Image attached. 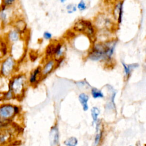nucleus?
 <instances>
[{"mask_svg":"<svg viewBox=\"0 0 146 146\" xmlns=\"http://www.w3.org/2000/svg\"><path fill=\"white\" fill-rule=\"evenodd\" d=\"M116 42V40H112L104 43H95L88 54L89 58L94 61L100 59L110 60L113 55Z\"/></svg>","mask_w":146,"mask_h":146,"instance_id":"nucleus-1","label":"nucleus"},{"mask_svg":"<svg viewBox=\"0 0 146 146\" xmlns=\"http://www.w3.org/2000/svg\"><path fill=\"white\" fill-rule=\"evenodd\" d=\"M26 78L23 74L13 76L9 80L8 89L11 90L14 94V98L19 99L24 95Z\"/></svg>","mask_w":146,"mask_h":146,"instance_id":"nucleus-2","label":"nucleus"},{"mask_svg":"<svg viewBox=\"0 0 146 146\" xmlns=\"http://www.w3.org/2000/svg\"><path fill=\"white\" fill-rule=\"evenodd\" d=\"M16 60L10 55H7L2 60L0 65V76L10 77L16 68Z\"/></svg>","mask_w":146,"mask_h":146,"instance_id":"nucleus-3","label":"nucleus"},{"mask_svg":"<svg viewBox=\"0 0 146 146\" xmlns=\"http://www.w3.org/2000/svg\"><path fill=\"white\" fill-rule=\"evenodd\" d=\"M15 116L14 105L10 103L0 105V120H11Z\"/></svg>","mask_w":146,"mask_h":146,"instance_id":"nucleus-4","label":"nucleus"},{"mask_svg":"<svg viewBox=\"0 0 146 146\" xmlns=\"http://www.w3.org/2000/svg\"><path fill=\"white\" fill-rule=\"evenodd\" d=\"M12 12L11 7H6L3 4L0 5V21L2 25H6L10 22Z\"/></svg>","mask_w":146,"mask_h":146,"instance_id":"nucleus-5","label":"nucleus"},{"mask_svg":"<svg viewBox=\"0 0 146 146\" xmlns=\"http://www.w3.org/2000/svg\"><path fill=\"white\" fill-rule=\"evenodd\" d=\"M21 38V34L14 28L10 30L6 34L5 40L8 45L18 42Z\"/></svg>","mask_w":146,"mask_h":146,"instance_id":"nucleus-6","label":"nucleus"},{"mask_svg":"<svg viewBox=\"0 0 146 146\" xmlns=\"http://www.w3.org/2000/svg\"><path fill=\"white\" fill-rule=\"evenodd\" d=\"M12 133L9 129L5 128L0 129V146H5L11 140Z\"/></svg>","mask_w":146,"mask_h":146,"instance_id":"nucleus-7","label":"nucleus"},{"mask_svg":"<svg viewBox=\"0 0 146 146\" xmlns=\"http://www.w3.org/2000/svg\"><path fill=\"white\" fill-rule=\"evenodd\" d=\"M123 2L121 1L118 2L115 6L113 10V15L115 18L117 20V22L120 23L122 19L123 15Z\"/></svg>","mask_w":146,"mask_h":146,"instance_id":"nucleus-8","label":"nucleus"},{"mask_svg":"<svg viewBox=\"0 0 146 146\" xmlns=\"http://www.w3.org/2000/svg\"><path fill=\"white\" fill-rule=\"evenodd\" d=\"M50 140L52 146H55L58 144L59 140V133L56 127H54L51 128L50 133Z\"/></svg>","mask_w":146,"mask_h":146,"instance_id":"nucleus-9","label":"nucleus"},{"mask_svg":"<svg viewBox=\"0 0 146 146\" xmlns=\"http://www.w3.org/2000/svg\"><path fill=\"white\" fill-rule=\"evenodd\" d=\"M55 61L53 59L48 60L43 67L42 71V75L46 76L49 74L54 69L55 67Z\"/></svg>","mask_w":146,"mask_h":146,"instance_id":"nucleus-10","label":"nucleus"},{"mask_svg":"<svg viewBox=\"0 0 146 146\" xmlns=\"http://www.w3.org/2000/svg\"><path fill=\"white\" fill-rule=\"evenodd\" d=\"M14 28L16 30H17L20 34H22L26 30L27 28V25L23 19H19L14 22Z\"/></svg>","mask_w":146,"mask_h":146,"instance_id":"nucleus-11","label":"nucleus"},{"mask_svg":"<svg viewBox=\"0 0 146 146\" xmlns=\"http://www.w3.org/2000/svg\"><path fill=\"white\" fill-rule=\"evenodd\" d=\"M79 100L82 106L83 110L84 111H86L88 110V101L89 99V96L85 93H81L79 95Z\"/></svg>","mask_w":146,"mask_h":146,"instance_id":"nucleus-12","label":"nucleus"},{"mask_svg":"<svg viewBox=\"0 0 146 146\" xmlns=\"http://www.w3.org/2000/svg\"><path fill=\"white\" fill-rule=\"evenodd\" d=\"M41 72V67L40 66L37 67L30 74L29 77V83L31 84H36L38 82V76Z\"/></svg>","mask_w":146,"mask_h":146,"instance_id":"nucleus-13","label":"nucleus"},{"mask_svg":"<svg viewBox=\"0 0 146 146\" xmlns=\"http://www.w3.org/2000/svg\"><path fill=\"white\" fill-rule=\"evenodd\" d=\"M122 65L123 66L124 68V70L125 74V76H127V78H128L129 76V75H131V71L132 70H133V69L136 68V67H137L139 66V64L137 63H133V64H125L124 62H121Z\"/></svg>","mask_w":146,"mask_h":146,"instance_id":"nucleus-14","label":"nucleus"},{"mask_svg":"<svg viewBox=\"0 0 146 146\" xmlns=\"http://www.w3.org/2000/svg\"><path fill=\"white\" fill-rule=\"evenodd\" d=\"M91 113L93 119V121L94 123H97L98 116L100 113L99 109L96 107H93L91 110Z\"/></svg>","mask_w":146,"mask_h":146,"instance_id":"nucleus-15","label":"nucleus"},{"mask_svg":"<svg viewBox=\"0 0 146 146\" xmlns=\"http://www.w3.org/2000/svg\"><path fill=\"white\" fill-rule=\"evenodd\" d=\"M55 44L54 43H51L50 44H49L45 51V53H46V55L47 56H51L52 55H54V50H55Z\"/></svg>","mask_w":146,"mask_h":146,"instance_id":"nucleus-16","label":"nucleus"},{"mask_svg":"<svg viewBox=\"0 0 146 146\" xmlns=\"http://www.w3.org/2000/svg\"><path fill=\"white\" fill-rule=\"evenodd\" d=\"M91 94L92 97L95 99L103 98L104 97V94L102 91L96 88H92L91 89Z\"/></svg>","mask_w":146,"mask_h":146,"instance_id":"nucleus-17","label":"nucleus"},{"mask_svg":"<svg viewBox=\"0 0 146 146\" xmlns=\"http://www.w3.org/2000/svg\"><path fill=\"white\" fill-rule=\"evenodd\" d=\"M64 143L67 146H76L78 144V140L75 137H71L67 139Z\"/></svg>","mask_w":146,"mask_h":146,"instance_id":"nucleus-18","label":"nucleus"},{"mask_svg":"<svg viewBox=\"0 0 146 146\" xmlns=\"http://www.w3.org/2000/svg\"><path fill=\"white\" fill-rule=\"evenodd\" d=\"M14 98H15L14 95V94H13V92H12V91L11 90L8 89L7 91L3 92V100L9 101V100H11Z\"/></svg>","mask_w":146,"mask_h":146,"instance_id":"nucleus-19","label":"nucleus"},{"mask_svg":"<svg viewBox=\"0 0 146 146\" xmlns=\"http://www.w3.org/2000/svg\"><path fill=\"white\" fill-rule=\"evenodd\" d=\"M66 9L68 14H72L76 10V7L74 4H70L66 6Z\"/></svg>","mask_w":146,"mask_h":146,"instance_id":"nucleus-20","label":"nucleus"},{"mask_svg":"<svg viewBox=\"0 0 146 146\" xmlns=\"http://www.w3.org/2000/svg\"><path fill=\"white\" fill-rule=\"evenodd\" d=\"M15 3V1L14 0H3L1 1V3L6 7H11Z\"/></svg>","mask_w":146,"mask_h":146,"instance_id":"nucleus-21","label":"nucleus"},{"mask_svg":"<svg viewBox=\"0 0 146 146\" xmlns=\"http://www.w3.org/2000/svg\"><path fill=\"white\" fill-rule=\"evenodd\" d=\"M78 9L80 10V11H83L84 10H86V9L87 8V6L86 4L85 3V2L84 1H80L79 3L78 4Z\"/></svg>","mask_w":146,"mask_h":146,"instance_id":"nucleus-22","label":"nucleus"},{"mask_svg":"<svg viewBox=\"0 0 146 146\" xmlns=\"http://www.w3.org/2000/svg\"><path fill=\"white\" fill-rule=\"evenodd\" d=\"M100 138H101V133L96 134L95 138V141H94V146H97L99 144V141L100 140Z\"/></svg>","mask_w":146,"mask_h":146,"instance_id":"nucleus-23","label":"nucleus"},{"mask_svg":"<svg viewBox=\"0 0 146 146\" xmlns=\"http://www.w3.org/2000/svg\"><path fill=\"white\" fill-rule=\"evenodd\" d=\"M43 38L47 40H49L52 38V34L48 31H45L43 33Z\"/></svg>","mask_w":146,"mask_h":146,"instance_id":"nucleus-24","label":"nucleus"},{"mask_svg":"<svg viewBox=\"0 0 146 146\" xmlns=\"http://www.w3.org/2000/svg\"><path fill=\"white\" fill-rule=\"evenodd\" d=\"M29 56H30V58L31 60L33 61V62L35 61V60L37 59V55H36V54L32 53V52H31L30 53Z\"/></svg>","mask_w":146,"mask_h":146,"instance_id":"nucleus-25","label":"nucleus"},{"mask_svg":"<svg viewBox=\"0 0 146 146\" xmlns=\"http://www.w3.org/2000/svg\"><path fill=\"white\" fill-rule=\"evenodd\" d=\"M14 111L15 115H18L20 112V108L17 105H14Z\"/></svg>","mask_w":146,"mask_h":146,"instance_id":"nucleus-26","label":"nucleus"},{"mask_svg":"<svg viewBox=\"0 0 146 146\" xmlns=\"http://www.w3.org/2000/svg\"><path fill=\"white\" fill-rule=\"evenodd\" d=\"M67 35L69 36V37H71V38H72V37H74L75 36V34L74 32L72 31H68L67 32Z\"/></svg>","mask_w":146,"mask_h":146,"instance_id":"nucleus-27","label":"nucleus"},{"mask_svg":"<svg viewBox=\"0 0 146 146\" xmlns=\"http://www.w3.org/2000/svg\"><path fill=\"white\" fill-rule=\"evenodd\" d=\"M3 92H0V102L3 100Z\"/></svg>","mask_w":146,"mask_h":146,"instance_id":"nucleus-28","label":"nucleus"},{"mask_svg":"<svg viewBox=\"0 0 146 146\" xmlns=\"http://www.w3.org/2000/svg\"><path fill=\"white\" fill-rule=\"evenodd\" d=\"M0 58H2V57L1 53V46H0Z\"/></svg>","mask_w":146,"mask_h":146,"instance_id":"nucleus-29","label":"nucleus"},{"mask_svg":"<svg viewBox=\"0 0 146 146\" xmlns=\"http://www.w3.org/2000/svg\"><path fill=\"white\" fill-rule=\"evenodd\" d=\"M60 2H65V1H61Z\"/></svg>","mask_w":146,"mask_h":146,"instance_id":"nucleus-30","label":"nucleus"}]
</instances>
